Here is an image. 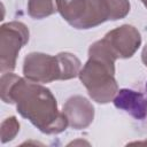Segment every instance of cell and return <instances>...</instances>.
Listing matches in <instances>:
<instances>
[{
    "instance_id": "cell-1",
    "label": "cell",
    "mask_w": 147,
    "mask_h": 147,
    "mask_svg": "<svg viewBox=\"0 0 147 147\" xmlns=\"http://www.w3.org/2000/svg\"><path fill=\"white\" fill-rule=\"evenodd\" d=\"M0 85L1 100L5 103H15L18 114L42 133L59 134L69 125L49 88L13 72L2 74Z\"/></svg>"
},
{
    "instance_id": "cell-2",
    "label": "cell",
    "mask_w": 147,
    "mask_h": 147,
    "mask_svg": "<svg viewBox=\"0 0 147 147\" xmlns=\"http://www.w3.org/2000/svg\"><path fill=\"white\" fill-rule=\"evenodd\" d=\"M113 54L103 39L93 42L88 48V60L79 71V79L86 87L90 98L101 105L114 100L118 92L115 79V61Z\"/></svg>"
},
{
    "instance_id": "cell-3",
    "label": "cell",
    "mask_w": 147,
    "mask_h": 147,
    "mask_svg": "<svg viewBox=\"0 0 147 147\" xmlns=\"http://www.w3.org/2000/svg\"><path fill=\"white\" fill-rule=\"evenodd\" d=\"M129 0H56V9L72 28L93 29L107 21L124 18L130 13Z\"/></svg>"
},
{
    "instance_id": "cell-4",
    "label": "cell",
    "mask_w": 147,
    "mask_h": 147,
    "mask_svg": "<svg viewBox=\"0 0 147 147\" xmlns=\"http://www.w3.org/2000/svg\"><path fill=\"white\" fill-rule=\"evenodd\" d=\"M80 69V60L75 54L68 52H62L56 55L32 52L29 53L23 61L24 77L39 84L72 79L79 75Z\"/></svg>"
},
{
    "instance_id": "cell-5",
    "label": "cell",
    "mask_w": 147,
    "mask_h": 147,
    "mask_svg": "<svg viewBox=\"0 0 147 147\" xmlns=\"http://www.w3.org/2000/svg\"><path fill=\"white\" fill-rule=\"evenodd\" d=\"M28 26L18 21L5 23L0 28V71L13 72L21 49L29 41Z\"/></svg>"
},
{
    "instance_id": "cell-6",
    "label": "cell",
    "mask_w": 147,
    "mask_h": 147,
    "mask_svg": "<svg viewBox=\"0 0 147 147\" xmlns=\"http://www.w3.org/2000/svg\"><path fill=\"white\" fill-rule=\"evenodd\" d=\"M117 59H130L141 46V34L137 28L123 24L107 32L102 38Z\"/></svg>"
},
{
    "instance_id": "cell-7",
    "label": "cell",
    "mask_w": 147,
    "mask_h": 147,
    "mask_svg": "<svg viewBox=\"0 0 147 147\" xmlns=\"http://www.w3.org/2000/svg\"><path fill=\"white\" fill-rule=\"evenodd\" d=\"M62 113L64 114L69 126L75 130H83L91 125L95 111L88 99L83 95H74L65 101Z\"/></svg>"
},
{
    "instance_id": "cell-8",
    "label": "cell",
    "mask_w": 147,
    "mask_h": 147,
    "mask_svg": "<svg viewBox=\"0 0 147 147\" xmlns=\"http://www.w3.org/2000/svg\"><path fill=\"white\" fill-rule=\"evenodd\" d=\"M113 102L117 109L127 113L134 119L142 121L147 117V96L141 92L131 88L118 90Z\"/></svg>"
},
{
    "instance_id": "cell-9",
    "label": "cell",
    "mask_w": 147,
    "mask_h": 147,
    "mask_svg": "<svg viewBox=\"0 0 147 147\" xmlns=\"http://www.w3.org/2000/svg\"><path fill=\"white\" fill-rule=\"evenodd\" d=\"M56 10L53 0H28V14L34 20L46 18Z\"/></svg>"
},
{
    "instance_id": "cell-10",
    "label": "cell",
    "mask_w": 147,
    "mask_h": 147,
    "mask_svg": "<svg viewBox=\"0 0 147 147\" xmlns=\"http://www.w3.org/2000/svg\"><path fill=\"white\" fill-rule=\"evenodd\" d=\"M1 142L6 144L13 140L20 132V122L15 116H9L1 123Z\"/></svg>"
},
{
    "instance_id": "cell-11",
    "label": "cell",
    "mask_w": 147,
    "mask_h": 147,
    "mask_svg": "<svg viewBox=\"0 0 147 147\" xmlns=\"http://www.w3.org/2000/svg\"><path fill=\"white\" fill-rule=\"evenodd\" d=\"M141 60H142V63L147 67V44H146L145 47L142 48V52H141Z\"/></svg>"
},
{
    "instance_id": "cell-12",
    "label": "cell",
    "mask_w": 147,
    "mask_h": 147,
    "mask_svg": "<svg viewBox=\"0 0 147 147\" xmlns=\"http://www.w3.org/2000/svg\"><path fill=\"white\" fill-rule=\"evenodd\" d=\"M140 1H141V2L144 3V6H145V7L147 8V0H140Z\"/></svg>"
},
{
    "instance_id": "cell-13",
    "label": "cell",
    "mask_w": 147,
    "mask_h": 147,
    "mask_svg": "<svg viewBox=\"0 0 147 147\" xmlns=\"http://www.w3.org/2000/svg\"><path fill=\"white\" fill-rule=\"evenodd\" d=\"M132 144H147V141H139V142H132Z\"/></svg>"
},
{
    "instance_id": "cell-14",
    "label": "cell",
    "mask_w": 147,
    "mask_h": 147,
    "mask_svg": "<svg viewBox=\"0 0 147 147\" xmlns=\"http://www.w3.org/2000/svg\"><path fill=\"white\" fill-rule=\"evenodd\" d=\"M145 87H146V92H147V83H146V86Z\"/></svg>"
}]
</instances>
